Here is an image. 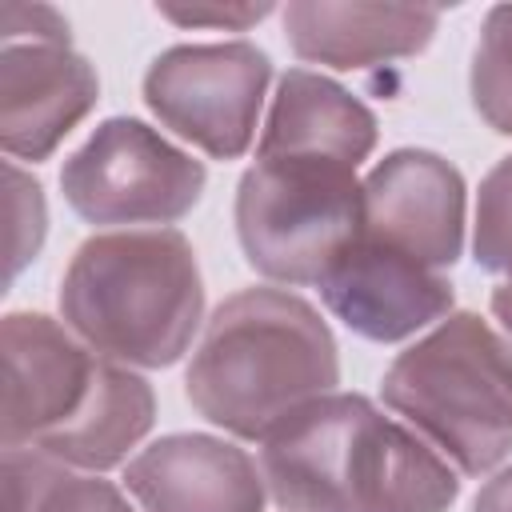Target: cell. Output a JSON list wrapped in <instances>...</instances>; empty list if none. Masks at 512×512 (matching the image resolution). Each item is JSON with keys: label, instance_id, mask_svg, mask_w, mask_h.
I'll return each instance as SVG.
<instances>
[{"label": "cell", "instance_id": "7402d4cb", "mask_svg": "<svg viewBox=\"0 0 512 512\" xmlns=\"http://www.w3.org/2000/svg\"><path fill=\"white\" fill-rule=\"evenodd\" d=\"M472 512H512V464L500 468L476 496Z\"/></svg>", "mask_w": 512, "mask_h": 512}, {"label": "cell", "instance_id": "30bf717a", "mask_svg": "<svg viewBox=\"0 0 512 512\" xmlns=\"http://www.w3.org/2000/svg\"><path fill=\"white\" fill-rule=\"evenodd\" d=\"M316 288L336 320L376 344L416 336L432 320H444L456 300L444 272L392 252L364 232H356Z\"/></svg>", "mask_w": 512, "mask_h": 512}, {"label": "cell", "instance_id": "2e32d148", "mask_svg": "<svg viewBox=\"0 0 512 512\" xmlns=\"http://www.w3.org/2000/svg\"><path fill=\"white\" fill-rule=\"evenodd\" d=\"M4 512H136L128 496L36 448H4Z\"/></svg>", "mask_w": 512, "mask_h": 512}, {"label": "cell", "instance_id": "52a82bcc", "mask_svg": "<svg viewBox=\"0 0 512 512\" xmlns=\"http://www.w3.org/2000/svg\"><path fill=\"white\" fill-rule=\"evenodd\" d=\"M272 60L248 40L176 44L144 72V104L212 160H236L256 136Z\"/></svg>", "mask_w": 512, "mask_h": 512}, {"label": "cell", "instance_id": "5bb4252c", "mask_svg": "<svg viewBox=\"0 0 512 512\" xmlns=\"http://www.w3.org/2000/svg\"><path fill=\"white\" fill-rule=\"evenodd\" d=\"M376 148V116L336 80L288 68L276 84L256 156H316L360 168Z\"/></svg>", "mask_w": 512, "mask_h": 512}, {"label": "cell", "instance_id": "4fadbf2b", "mask_svg": "<svg viewBox=\"0 0 512 512\" xmlns=\"http://www.w3.org/2000/svg\"><path fill=\"white\" fill-rule=\"evenodd\" d=\"M440 8L428 4H344L296 0L284 8V36L292 52L324 68H372L416 56L436 36Z\"/></svg>", "mask_w": 512, "mask_h": 512}, {"label": "cell", "instance_id": "7a4b0ae2", "mask_svg": "<svg viewBox=\"0 0 512 512\" xmlns=\"http://www.w3.org/2000/svg\"><path fill=\"white\" fill-rule=\"evenodd\" d=\"M336 384L332 328L288 288L228 296L208 316L184 372L192 408L240 440H264L292 412L336 392Z\"/></svg>", "mask_w": 512, "mask_h": 512}, {"label": "cell", "instance_id": "d6986e66", "mask_svg": "<svg viewBox=\"0 0 512 512\" xmlns=\"http://www.w3.org/2000/svg\"><path fill=\"white\" fill-rule=\"evenodd\" d=\"M4 212H8V280L36 260L40 244H44V232H48V208H44V192L40 184L16 168L12 160L4 164Z\"/></svg>", "mask_w": 512, "mask_h": 512}, {"label": "cell", "instance_id": "9a60e30c", "mask_svg": "<svg viewBox=\"0 0 512 512\" xmlns=\"http://www.w3.org/2000/svg\"><path fill=\"white\" fill-rule=\"evenodd\" d=\"M152 420H156V396L148 380L136 376L128 364L104 356L80 412L32 448L68 468L108 472L128 460V452L148 436Z\"/></svg>", "mask_w": 512, "mask_h": 512}, {"label": "cell", "instance_id": "9c48e42d", "mask_svg": "<svg viewBox=\"0 0 512 512\" xmlns=\"http://www.w3.org/2000/svg\"><path fill=\"white\" fill-rule=\"evenodd\" d=\"M464 176L428 148H396L364 176L360 232L436 272L464 252Z\"/></svg>", "mask_w": 512, "mask_h": 512}, {"label": "cell", "instance_id": "3957f363", "mask_svg": "<svg viewBox=\"0 0 512 512\" xmlns=\"http://www.w3.org/2000/svg\"><path fill=\"white\" fill-rule=\"evenodd\" d=\"M60 316L108 360L168 368L192 348L204 320L196 248L176 228L88 236L60 280Z\"/></svg>", "mask_w": 512, "mask_h": 512}, {"label": "cell", "instance_id": "e0dca14e", "mask_svg": "<svg viewBox=\"0 0 512 512\" xmlns=\"http://www.w3.org/2000/svg\"><path fill=\"white\" fill-rule=\"evenodd\" d=\"M468 88L484 124L500 136H512V4H496L484 16Z\"/></svg>", "mask_w": 512, "mask_h": 512}, {"label": "cell", "instance_id": "8fae6325", "mask_svg": "<svg viewBox=\"0 0 512 512\" xmlns=\"http://www.w3.org/2000/svg\"><path fill=\"white\" fill-rule=\"evenodd\" d=\"M124 488L140 512H264L260 464L232 440L172 432L140 448L124 468Z\"/></svg>", "mask_w": 512, "mask_h": 512}, {"label": "cell", "instance_id": "277c9868", "mask_svg": "<svg viewBox=\"0 0 512 512\" xmlns=\"http://www.w3.org/2000/svg\"><path fill=\"white\" fill-rule=\"evenodd\" d=\"M380 396L464 476H484L512 452V344L476 312H452L408 344Z\"/></svg>", "mask_w": 512, "mask_h": 512}, {"label": "cell", "instance_id": "8992f818", "mask_svg": "<svg viewBox=\"0 0 512 512\" xmlns=\"http://www.w3.org/2000/svg\"><path fill=\"white\" fill-rule=\"evenodd\" d=\"M204 164L132 116H112L64 160L60 188L88 224L164 228L196 208Z\"/></svg>", "mask_w": 512, "mask_h": 512}, {"label": "cell", "instance_id": "ffe728a7", "mask_svg": "<svg viewBox=\"0 0 512 512\" xmlns=\"http://www.w3.org/2000/svg\"><path fill=\"white\" fill-rule=\"evenodd\" d=\"M0 40L4 44H68V20L48 4L4 0L0 4Z\"/></svg>", "mask_w": 512, "mask_h": 512}, {"label": "cell", "instance_id": "603a6c76", "mask_svg": "<svg viewBox=\"0 0 512 512\" xmlns=\"http://www.w3.org/2000/svg\"><path fill=\"white\" fill-rule=\"evenodd\" d=\"M492 316H496L500 328L512 336V280H504V284L492 288Z\"/></svg>", "mask_w": 512, "mask_h": 512}, {"label": "cell", "instance_id": "7c38bea8", "mask_svg": "<svg viewBox=\"0 0 512 512\" xmlns=\"http://www.w3.org/2000/svg\"><path fill=\"white\" fill-rule=\"evenodd\" d=\"M96 68L72 44H4L0 144L16 160H44L92 112Z\"/></svg>", "mask_w": 512, "mask_h": 512}, {"label": "cell", "instance_id": "ac0fdd59", "mask_svg": "<svg viewBox=\"0 0 512 512\" xmlns=\"http://www.w3.org/2000/svg\"><path fill=\"white\" fill-rule=\"evenodd\" d=\"M472 256L484 272L512 280V156H504L476 192Z\"/></svg>", "mask_w": 512, "mask_h": 512}, {"label": "cell", "instance_id": "6da1fadb", "mask_svg": "<svg viewBox=\"0 0 512 512\" xmlns=\"http://www.w3.org/2000/svg\"><path fill=\"white\" fill-rule=\"evenodd\" d=\"M280 512H448L456 468L360 392H328L260 440Z\"/></svg>", "mask_w": 512, "mask_h": 512}, {"label": "cell", "instance_id": "ba28073f", "mask_svg": "<svg viewBox=\"0 0 512 512\" xmlns=\"http://www.w3.org/2000/svg\"><path fill=\"white\" fill-rule=\"evenodd\" d=\"M4 356V448H32L64 428L92 392L100 352L68 324L44 312H8L0 332Z\"/></svg>", "mask_w": 512, "mask_h": 512}, {"label": "cell", "instance_id": "44dd1931", "mask_svg": "<svg viewBox=\"0 0 512 512\" xmlns=\"http://www.w3.org/2000/svg\"><path fill=\"white\" fill-rule=\"evenodd\" d=\"M164 20L180 28H220V32H248L260 24L272 4H160L156 8Z\"/></svg>", "mask_w": 512, "mask_h": 512}, {"label": "cell", "instance_id": "5b68a950", "mask_svg": "<svg viewBox=\"0 0 512 512\" xmlns=\"http://www.w3.org/2000/svg\"><path fill=\"white\" fill-rule=\"evenodd\" d=\"M364 180L316 156H256L236 188V236L248 264L276 284H320L356 240Z\"/></svg>", "mask_w": 512, "mask_h": 512}]
</instances>
